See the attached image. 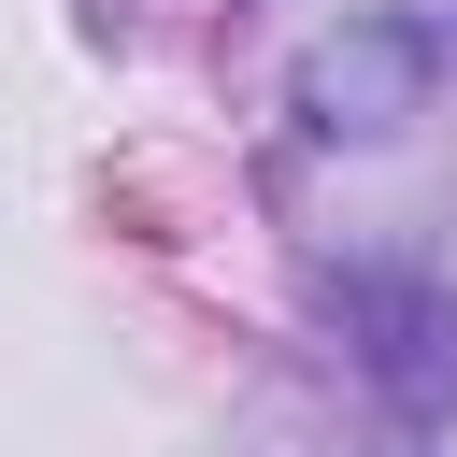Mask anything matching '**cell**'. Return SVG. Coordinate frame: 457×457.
I'll return each mask as SVG.
<instances>
[{
    "instance_id": "1",
    "label": "cell",
    "mask_w": 457,
    "mask_h": 457,
    "mask_svg": "<svg viewBox=\"0 0 457 457\" xmlns=\"http://www.w3.org/2000/svg\"><path fill=\"white\" fill-rule=\"evenodd\" d=\"M300 100H314V129H400V114L428 100V29H357V43H328V57L300 71Z\"/></svg>"
},
{
    "instance_id": "2",
    "label": "cell",
    "mask_w": 457,
    "mask_h": 457,
    "mask_svg": "<svg viewBox=\"0 0 457 457\" xmlns=\"http://www.w3.org/2000/svg\"><path fill=\"white\" fill-rule=\"evenodd\" d=\"M371 371L400 386V414H443L457 400V314L414 286V300H386V343H371Z\"/></svg>"
}]
</instances>
